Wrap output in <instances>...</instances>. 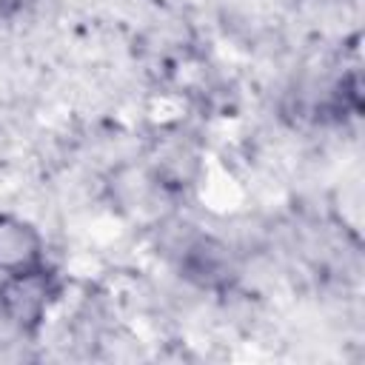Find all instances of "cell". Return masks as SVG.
<instances>
[{
	"mask_svg": "<svg viewBox=\"0 0 365 365\" xmlns=\"http://www.w3.org/2000/svg\"><path fill=\"white\" fill-rule=\"evenodd\" d=\"M34 237L26 225H0V265L3 268H17L26 265L34 257Z\"/></svg>",
	"mask_w": 365,
	"mask_h": 365,
	"instance_id": "obj_1",
	"label": "cell"
}]
</instances>
